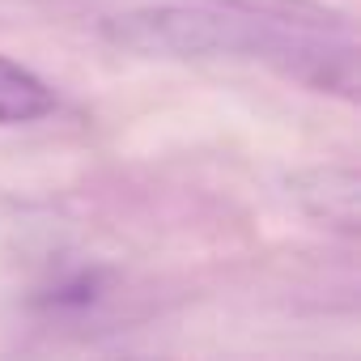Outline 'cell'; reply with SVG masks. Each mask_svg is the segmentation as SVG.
<instances>
[{"label":"cell","instance_id":"4","mask_svg":"<svg viewBox=\"0 0 361 361\" xmlns=\"http://www.w3.org/2000/svg\"><path fill=\"white\" fill-rule=\"evenodd\" d=\"M98 293H102V272L98 268H81V272H73L68 281H60L43 302L47 306H60V310H68V306H90V302H98Z\"/></svg>","mask_w":361,"mask_h":361},{"label":"cell","instance_id":"2","mask_svg":"<svg viewBox=\"0 0 361 361\" xmlns=\"http://www.w3.org/2000/svg\"><path fill=\"white\" fill-rule=\"evenodd\" d=\"M289 200L323 230L353 238L361 230V174L353 166H306L285 178Z\"/></svg>","mask_w":361,"mask_h":361},{"label":"cell","instance_id":"3","mask_svg":"<svg viewBox=\"0 0 361 361\" xmlns=\"http://www.w3.org/2000/svg\"><path fill=\"white\" fill-rule=\"evenodd\" d=\"M56 111V90L26 64L0 56V128L39 123Z\"/></svg>","mask_w":361,"mask_h":361},{"label":"cell","instance_id":"1","mask_svg":"<svg viewBox=\"0 0 361 361\" xmlns=\"http://www.w3.org/2000/svg\"><path fill=\"white\" fill-rule=\"evenodd\" d=\"M302 22L209 0V5H145L102 18L98 35L123 56L140 60H264L276 64Z\"/></svg>","mask_w":361,"mask_h":361}]
</instances>
